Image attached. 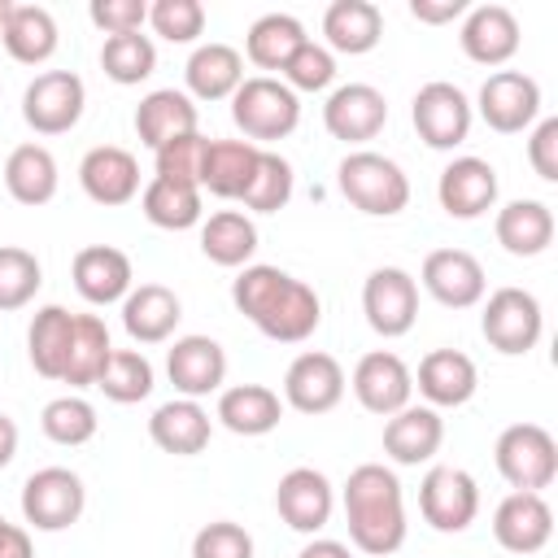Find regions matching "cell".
<instances>
[{
    "label": "cell",
    "mask_w": 558,
    "mask_h": 558,
    "mask_svg": "<svg viewBox=\"0 0 558 558\" xmlns=\"http://www.w3.org/2000/svg\"><path fill=\"white\" fill-rule=\"evenodd\" d=\"M231 301L235 310L266 336L279 344H301L318 331L323 323V301L310 283L292 279L279 266H244L231 279Z\"/></svg>",
    "instance_id": "1"
},
{
    "label": "cell",
    "mask_w": 558,
    "mask_h": 558,
    "mask_svg": "<svg viewBox=\"0 0 558 558\" xmlns=\"http://www.w3.org/2000/svg\"><path fill=\"white\" fill-rule=\"evenodd\" d=\"M344 523H349V541L353 549L371 554V558H388L405 545V497H401V480L392 466L384 462H362L349 471L344 488Z\"/></svg>",
    "instance_id": "2"
},
{
    "label": "cell",
    "mask_w": 558,
    "mask_h": 558,
    "mask_svg": "<svg viewBox=\"0 0 558 558\" xmlns=\"http://www.w3.org/2000/svg\"><path fill=\"white\" fill-rule=\"evenodd\" d=\"M336 183L344 192V201L371 218H392L410 205V179L405 170L384 157V153H371V148H357L349 153L340 166H336Z\"/></svg>",
    "instance_id": "3"
},
{
    "label": "cell",
    "mask_w": 558,
    "mask_h": 558,
    "mask_svg": "<svg viewBox=\"0 0 558 558\" xmlns=\"http://www.w3.org/2000/svg\"><path fill=\"white\" fill-rule=\"evenodd\" d=\"M231 122L244 131L248 144H270V140H283L296 131L301 122V100L292 87H283V78H270V74H253L235 87L231 96Z\"/></svg>",
    "instance_id": "4"
},
{
    "label": "cell",
    "mask_w": 558,
    "mask_h": 558,
    "mask_svg": "<svg viewBox=\"0 0 558 558\" xmlns=\"http://www.w3.org/2000/svg\"><path fill=\"white\" fill-rule=\"evenodd\" d=\"M493 462L514 493H541L558 480V440L541 423H510L493 445Z\"/></svg>",
    "instance_id": "5"
},
{
    "label": "cell",
    "mask_w": 558,
    "mask_h": 558,
    "mask_svg": "<svg viewBox=\"0 0 558 558\" xmlns=\"http://www.w3.org/2000/svg\"><path fill=\"white\" fill-rule=\"evenodd\" d=\"M87 109V87L74 70H44L22 92V118L35 135H65Z\"/></svg>",
    "instance_id": "6"
},
{
    "label": "cell",
    "mask_w": 558,
    "mask_h": 558,
    "mask_svg": "<svg viewBox=\"0 0 558 558\" xmlns=\"http://www.w3.org/2000/svg\"><path fill=\"white\" fill-rule=\"evenodd\" d=\"M410 122L418 131V140L436 153H449L458 144H466L471 135V122H475V109L466 100L462 87L436 78V83H423L414 92V105H410Z\"/></svg>",
    "instance_id": "7"
},
{
    "label": "cell",
    "mask_w": 558,
    "mask_h": 558,
    "mask_svg": "<svg viewBox=\"0 0 558 558\" xmlns=\"http://www.w3.org/2000/svg\"><path fill=\"white\" fill-rule=\"evenodd\" d=\"M480 331H484V340H488L497 353H506V357L532 353L536 340H541V331H545L541 301H536L527 288H497V292L484 301Z\"/></svg>",
    "instance_id": "8"
},
{
    "label": "cell",
    "mask_w": 558,
    "mask_h": 558,
    "mask_svg": "<svg viewBox=\"0 0 558 558\" xmlns=\"http://www.w3.org/2000/svg\"><path fill=\"white\" fill-rule=\"evenodd\" d=\"M87 488L70 466H44L22 484V519L35 532H65L83 519Z\"/></svg>",
    "instance_id": "9"
},
{
    "label": "cell",
    "mask_w": 558,
    "mask_h": 558,
    "mask_svg": "<svg viewBox=\"0 0 558 558\" xmlns=\"http://www.w3.org/2000/svg\"><path fill=\"white\" fill-rule=\"evenodd\" d=\"M475 109L497 135L532 131L541 118V83L523 70H493L475 96Z\"/></svg>",
    "instance_id": "10"
},
{
    "label": "cell",
    "mask_w": 558,
    "mask_h": 558,
    "mask_svg": "<svg viewBox=\"0 0 558 558\" xmlns=\"http://www.w3.org/2000/svg\"><path fill=\"white\" fill-rule=\"evenodd\" d=\"M362 314L375 336L397 340L418 318V279L401 266H379L362 283Z\"/></svg>",
    "instance_id": "11"
},
{
    "label": "cell",
    "mask_w": 558,
    "mask_h": 558,
    "mask_svg": "<svg viewBox=\"0 0 558 558\" xmlns=\"http://www.w3.org/2000/svg\"><path fill=\"white\" fill-rule=\"evenodd\" d=\"M418 510L436 532H466L480 514V488L462 466H432L418 484Z\"/></svg>",
    "instance_id": "12"
},
{
    "label": "cell",
    "mask_w": 558,
    "mask_h": 558,
    "mask_svg": "<svg viewBox=\"0 0 558 558\" xmlns=\"http://www.w3.org/2000/svg\"><path fill=\"white\" fill-rule=\"evenodd\" d=\"M340 397H344V366L323 349L296 353L292 366L283 371V405H292L296 414H327L340 405Z\"/></svg>",
    "instance_id": "13"
},
{
    "label": "cell",
    "mask_w": 558,
    "mask_h": 558,
    "mask_svg": "<svg viewBox=\"0 0 558 558\" xmlns=\"http://www.w3.org/2000/svg\"><path fill=\"white\" fill-rule=\"evenodd\" d=\"M349 384H353L357 405L371 410V414H379V418L405 410L410 397H414V375H410V366H405L392 349L362 353L357 366H353V379H349Z\"/></svg>",
    "instance_id": "14"
},
{
    "label": "cell",
    "mask_w": 558,
    "mask_h": 558,
    "mask_svg": "<svg viewBox=\"0 0 558 558\" xmlns=\"http://www.w3.org/2000/svg\"><path fill=\"white\" fill-rule=\"evenodd\" d=\"M275 510L279 519L301 532V536H314L331 523V510H336V488L323 471L314 466H292L288 475H279V488H275Z\"/></svg>",
    "instance_id": "15"
},
{
    "label": "cell",
    "mask_w": 558,
    "mask_h": 558,
    "mask_svg": "<svg viewBox=\"0 0 558 558\" xmlns=\"http://www.w3.org/2000/svg\"><path fill=\"white\" fill-rule=\"evenodd\" d=\"M418 283L445 305V310H471L484 301V266L475 253L466 248H432L423 257V270H418Z\"/></svg>",
    "instance_id": "16"
},
{
    "label": "cell",
    "mask_w": 558,
    "mask_h": 558,
    "mask_svg": "<svg viewBox=\"0 0 558 558\" xmlns=\"http://www.w3.org/2000/svg\"><path fill=\"white\" fill-rule=\"evenodd\" d=\"M388 122V100L379 87L371 83H344L327 96L323 105V126L331 140H344V144H366L384 131Z\"/></svg>",
    "instance_id": "17"
},
{
    "label": "cell",
    "mask_w": 558,
    "mask_h": 558,
    "mask_svg": "<svg viewBox=\"0 0 558 558\" xmlns=\"http://www.w3.org/2000/svg\"><path fill=\"white\" fill-rule=\"evenodd\" d=\"M166 375L174 384L179 397H209V392H222L227 384V353L214 336H179L166 353Z\"/></svg>",
    "instance_id": "18"
},
{
    "label": "cell",
    "mask_w": 558,
    "mask_h": 558,
    "mask_svg": "<svg viewBox=\"0 0 558 558\" xmlns=\"http://www.w3.org/2000/svg\"><path fill=\"white\" fill-rule=\"evenodd\" d=\"M436 201L449 218H480L497 205V170L484 157H453L436 179Z\"/></svg>",
    "instance_id": "19"
},
{
    "label": "cell",
    "mask_w": 558,
    "mask_h": 558,
    "mask_svg": "<svg viewBox=\"0 0 558 558\" xmlns=\"http://www.w3.org/2000/svg\"><path fill=\"white\" fill-rule=\"evenodd\" d=\"M493 536L510 554H541L554 536V510L545 493H510L493 510Z\"/></svg>",
    "instance_id": "20"
},
{
    "label": "cell",
    "mask_w": 558,
    "mask_h": 558,
    "mask_svg": "<svg viewBox=\"0 0 558 558\" xmlns=\"http://www.w3.org/2000/svg\"><path fill=\"white\" fill-rule=\"evenodd\" d=\"M458 44L475 65H506L523 44L519 17L506 4H475L462 13Z\"/></svg>",
    "instance_id": "21"
},
{
    "label": "cell",
    "mask_w": 558,
    "mask_h": 558,
    "mask_svg": "<svg viewBox=\"0 0 558 558\" xmlns=\"http://www.w3.org/2000/svg\"><path fill=\"white\" fill-rule=\"evenodd\" d=\"M78 183L96 205H131L140 196V161L118 144H96L78 161Z\"/></svg>",
    "instance_id": "22"
},
{
    "label": "cell",
    "mask_w": 558,
    "mask_h": 558,
    "mask_svg": "<svg viewBox=\"0 0 558 558\" xmlns=\"http://www.w3.org/2000/svg\"><path fill=\"white\" fill-rule=\"evenodd\" d=\"M70 275H74L78 296L92 301V305H113V301H122L135 288L131 257L122 248H113V244H87V248H78Z\"/></svg>",
    "instance_id": "23"
},
{
    "label": "cell",
    "mask_w": 558,
    "mask_h": 558,
    "mask_svg": "<svg viewBox=\"0 0 558 558\" xmlns=\"http://www.w3.org/2000/svg\"><path fill=\"white\" fill-rule=\"evenodd\" d=\"M414 384H418V392H423V401L432 410H458V405H466L475 397L480 371L462 349H432L418 362Z\"/></svg>",
    "instance_id": "24"
},
{
    "label": "cell",
    "mask_w": 558,
    "mask_h": 558,
    "mask_svg": "<svg viewBox=\"0 0 558 558\" xmlns=\"http://www.w3.org/2000/svg\"><path fill=\"white\" fill-rule=\"evenodd\" d=\"M148 436L161 453H174V458H196L205 453L209 436H214V423H209V410L192 397H174V401H161L148 418Z\"/></svg>",
    "instance_id": "25"
},
{
    "label": "cell",
    "mask_w": 558,
    "mask_h": 558,
    "mask_svg": "<svg viewBox=\"0 0 558 558\" xmlns=\"http://www.w3.org/2000/svg\"><path fill=\"white\" fill-rule=\"evenodd\" d=\"M440 440H445V418L432 405H405V410L388 414V423H384V453L397 466L432 462Z\"/></svg>",
    "instance_id": "26"
},
{
    "label": "cell",
    "mask_w": 558,
    "mask_h": 558,
    "mask_svg": "<svg viewBox=\"0 0 558 558\" xmlns=\"http://www.w3.org/2000/svg\"><path fill=\"white\" fill-rule=\"evenodd\" d=\"M183 318V301L166 283H140L122 296V327L135 344H161L174 336Z\"/></svg>",
    "instance_id": "27"
},
{
    "label": "cell",
    "mask_w": 558,
    "mask_h": 558,
    "mask_svg": "<svg viewBox=\"0 0 558 558\" xmlns=\"http://www.w3.org/2000/svg\"><path fill=\"white\" fill-rule=\"evenodd\" d=\"M493 235L510 257H541L554 244V209L545 201H510L493 218Z\"/></svg>",
    "instance_id": "28"
},
{
    "label": "cell",
    "mask_w": 558,
    "mask_h": 558,
    "mask_svg": "<svg viewBox=\"0 0 558 558\" xmlns=\"http://www.w3.org/2000/svg\"><path fill=\"white\" fill-rule=\"evenodd\" d=\"M323 48L336 57V52H344V57H362V52H371L379 39H384V13H379V4H371V0H336V4H327V13H323Z\"/></svg>",
    "instance_id": "29"
},
{
    "label": "cell",
    "mask_w": 558,
    "mask_h": 558,
    "mask_svg": "<svg viewBox=\"0 0 558 558\" xmlns=\"http://www.w3.org/2000/svg\"><path fill=\"white\" fill-rule=\"evenodd\" d=\"M196 100L187 92H174V87H157L148 92L140 105H135V135L140 144H148L153 153L179 135H192L196 131Z\"/></svg>",
    "instance_id": "30"
},
{
    "label": "cell",
    "mask_w": 558,
    "mask_h": 558,
    "mask_svg": "<svg viewBox=\"0 0 558 558\" xmlns=\"http://www.w3.org/2000/svg\"><path fill=\"white\" fill-rule=\"evenodd\" d=\"M257 157L262 148L248 144V140H209L205 144V157H201V179L196 187L201 192H214L222 201H240L253 170H257Z\"/></svg>",
    "instance_id": "31"
},
{
    "label": "cell",
    "mask_w": 558,
    "mask_h": 558,
    "mask_svg": "<svg viewBox=\"0 0 558 558\" xmlns=\"http://www.w3.org/2000/svg\"><path fill=\"white\" fill-rule=\"evenodd\" d=\"M214 418H218L227 432H235V436H266V432L279 427L283 401H279V392L266 388V384H231V388L218 392Z\"/></svg>",
    "instance_id": "32"
},
{
    "label": "cell",
    "mask_w": 558,
    "mask_h": 558,
    "mask_svg": "<svg viewBox=\"0 0 558 558\" xmlns=\"http://www.w3.org/2000/svg\"><path fill=\"white\" fill-rule=\"evenodd\" d=\"M183 78L192 100H231L235 87L244 83V57L231 44H201L192 48Z\"/></svg>",
    "instance_id": "33"
},
{
    "label": "cell",
    "mask_w": 558,
    "mask_h": 558,
    "mask_svg": "<svg viewBox=\"0 0 558 558\" xmlns=\"http://www.w3.org/2000/svg\"><path fill=\"white\" fill-rule=\"evenodd\" d=\"M0 44L17 65H44L61 44L57 17L44 4H13L9 22L0 31Z\"/></svg>",
    "instance_id": "34"
},
{
    "label": "cell",
    "mask_w": 558,
    "mask_h": 558,
    "mask_svg": "<svg viewBox=\"0 0 558 558\" xmlns=\"http://www.w3.org/2000/svg\"><path fill=\"white\" fill-rule=\"evenodd\" d=\"M57 157L44 148V144H17L9 157H4V187L17 205H48L57 196Z\"/></svg>",
    "instance_id": "35"
},
{
    "label": "cell",
    "mask_w": 558,
    "mask_h": 558,
    "mask_svg": "<svg viewBox=\"0 0 558 558\" xmlns=\"http://www.w3.org/2000/svg\"><path fill=\"white\" fill-rule=\"evenodd\" d=\"M201 253L214 266H227V270L253 266V253H257V227H253V218L240 214V209L209 214L201 222Z\"/></svg>",
    "instance_id": "36"
},
{
    "label": "cell",
    "mask_w": 558,
    "mask_h": 558,
    "mask_svg": "<svg viewBox=\"0 0 558 558\" xmlns=\"http://www.w3.org/2000/svg\"><path fill=\"white\" fill-rule=\"evenodd\" d=\"M70 336H74V314L65 305H44L35 310L31 327H26V353L31 366L44 379H61L65 375V357H70Z\"/></svg>",
    "instance_id": "37"
},
{
    "label": "cell",
    "mask_w": 558,
    "mask_h": 558,
    "mask_svg": "<svg viewBox=\"0 0 558 558\" xmlns=\"http://www.w3.org/2000/svg\"><path fill=\"white\" fill-rule=\"evenodd\" d=\"M140 209L153 227L161 231H187L201 222V187L196 183H174V179H148L140 187Z\"/></svg>",
    "instance_id": "38"
},
{
    "label": "cell",
    "mask_w": 558,
    "mask_h": 558,
    "mask_svg": "<svg viewBox=\"0 0 558 558\" xmlns=\"http://www.w3.org/2000/svg\"><path fill=\"white\" fill-rule=\"evenodd\" d=\"M305 39H310V35H305L301 17H292V13H262V17L248 26V35H244V57H248L257 70H283L288 57H292Z\"/></svg>",
    "instance_id": "39"
},
{
    "label": "cell",
    "mask_w": 558,
    "mask_h": 558,
    "mask_svg": "<svg viewBox=\"0 0 558 558\" xmlns=\"http://www.w3.org/2000/svg\"><path fill=\"white\" fill-rule=\"evenodd\" d=\"M113 353L109 327L100 314H74V336H70V357H65V375L61 384L70 388H96V375L105 371Z\"/></svg>",
    "instance_id": "40"
},
{
    "label": "cell",
    "mask_w": 558,
    "mask_h": 558,
    "mask_svg": "<svg viewBox=\"0 0 558 558\" xmlns=\"http://www.w3.org/2000/svg\"><path fill=\"white\" fill-rule=\"evenodd\" d=\"M100 70L105 78H113L118 87H135L157 70V44L140 31L131 35H109L100 48Z\"/></svg>",
    "instance_id": "41"
},
{
    "label": "cell",
    "mask_w": 558,
    "mask_h": 558,
    "mask_svg": "<svg viewBox=\"0 0 558 558\" xmlns=\"http://www.w3.org/2000/svg\"><path fill=\"white\" fill-rule=\"evenodd\" d=\"M96 388L113 401V405H135L153 392V362L140 349H113L105 371L96 375Z\"/></svg>",
    "instance_id": "42"
},
{
    "label": "cell",
    "mask_w": 558,
    "mask_h": 558,
    "mask_svg": "<svg viewBox=\"0 0 558 558\" xmlns=\"http://www.w3.org/2000/svg\"><path fill=\"white\" fill-rule=\"evenodd\" d=\"M292 187H296L292 161H288V157H279V153H270V148H262L257 170H253V179H248V187H244L240 205H244V209H253V214H279V209L292 201Z\"/></svg>",
    "instance_id": "43"
},
{
    "label": "cell",
    "mask_w": 558,
    "mask_h": 558,
    "mask_svg": "<svg viewBox=\"0 0 558 558\" xmlns=\"http://www.w3.org/2000/svg\"><path fill=\"white\" fill-rule=\"evenodd\" d=\"M39 427H44V436H48L52 445H65V449H74V445H87V440L96 436L100 418H96V405H92L87 397H78V392H65V397H52V401L44 405V414H39Z\"/></svg>",
    "instance_id": "44"
},
{
    "label": "cell",
    "mask_w": 558,
    "mask_h": 558,
    "mask_svg": "<svg viewBox=\"0 0 558 558\" xmlns=\"http://www.w3.org/2000/svg\"><path fill=\"white\" fill-rule=\"evenodd\" d=\"M44 283V266L31 248H17V244H0V314L9 310H22L35 301Z\"/></svg>",
    "instance_id": "45"
},
{
    "label": "cell",
    "mask_w": 558,
    "mask_h": 558,
    "mask_svg": "<svg viewBox=\"0 0 558 558\" xmlns=\"http://www.w3.org/2000/svg\"><path fill=\"white\" fill-rule=\"evenodd\" d=\"M148 26L166 44H196L205 31V4L201 0H157V4H148Z\"/></svg>",
    "instance_id": "46"
},
{
    "label": "cell",
    "mask_w": 558,
    "mask_h": 558,
    "mask_svg": "<svg viewBox=\"0 0 558 558\" xmlns=\"http://www.w3.org/2000/svg\"><path fill=\"white\" fill-rule=\"evenodd\" d=\"M279 74H283V87H292V92H327L331 78H336V57H331L323 44L305 39V44L288 57V65H283Z\"/></svg>",
    "instance_id": "47"
},
{
    "label": "cell",
    "mask_w": 558,
    "mask_h": 558,
    "mask_svg": "<svg viewBox=\"0 0 558 558\" xmlns=\"http://www.w3.org/2000/svg\"><path fill=\"white\" fill-rule=\"evenodd\" d=\"M205 135L192 131V135H179L170 144H161L153 153V166H157V179H174V183H196L201 179V157H205Z\"/></svg>",
    "instance_id": "48"
},
{
    "label": "cell",
    "mask_w": 558,
    "mask_h": 558,
    "mask_svg": "<svg viewBox=\"0 0 558 558\" xmlns=\"http://www.w3.org/2000/svg\"><path fill=\"white\" fill-rule=\"evenodd\" d=\"M192 558H253V536L231 519H214L192 536Z\"/></svg>",
    "instance_id": "49"
},
{
    "label": "cell",
    "mask_w": 558,
    "mask_h": 558,
    "mask_svg": "<svg viewBox=\"0 0 558 558\" xmlns=\"http://www.w3.org/2000/svg\"><path fill=\"white\" fill-rule=\"evenodd\" d=\"M87 17L105 31V39L109 35H131L148 22V4L144 0H92Z\"/></svg>",
    "instance_id": "50"
},
{
    "label": "cell",
    "mask_w": 558,
    "mask_h": 558,
    "mask_svg": "<svg viewBox=\"0 0 558 558\" xmlns=\"http://www.w3.org/2000/svg\"><path fill=\"white\" fill-rule=\"evenodd\" d=\"M527 166L536 170V179L558 183V118H541L527 135Z\"/></svg>",
    "instance_id": "51"
},
{
    "label": "cell",
    "mask_w": 558,
    "mask_h": 558,
    "mask_svg": "<svg viewBox=\"0 0 558 558\" xmlns=\"http://www.w3.org/2000/svg\"><path fill=\"white\" fill-rule=\"evenodd\" d=\"M471 4L466 0H410V13L427 26H445V22H458Z\"/></svg>",
    "instance_id": "52"
},
{
    "label": "cell",
    "mask_w": 558,
    "mask_h": 558,
    "mask_svg": "<svg viewBox=\"0 0 558 558\" xmlns=\"http://www.w3.org/2000/svg\"><path fill=\"white\" fill-rule=\"evenodd\" d=\"M0 558H35V545H31V536H26V527H17V523H0Z\"/></svg>",
    "instance_id": "53"
},
{
    "label": "cell",
    "mask_w": 558,
    "mask_h": 558,
    "mask_svg": "<svg viewBox=\"0 0 558 558\" xmlns=\"http://www.w3.org/2000/svg\"><path fill=\"white\" fill-rule=\"evenodd\" d=\"M296 558H353V549L344 541H331V536H314Z\"/></svg>",
    "instance_id": "54"
},
{
    "label": "cell",
    "mask_w": 558,
    "mask_h": 558,
    "mask_svg": "<svg viewBox=\"0 0 558 558\" xmlns=\"http://www.w3.org/2000/svg\"><path fill=\"white\" fill-rule=\"evenodd\" d=\"M13 453H17V423L0 410V471L13 462Z\"/></svg>",
    "instance_id": "55"
},
{
    "label": "cell",
    "mask_w": 558,
    "mask_h": 558,
    "mask_svg": "<svg viewBox=\"0 0 558 558\" xmlns=\"http://www.w3.org/2000/svg\"><path fill=\"white\" fill-rule=\"evenodd\" d=\"M9 13H13V0H0V31H4V22H9Z\"/></svg>",
    "instance_id": "56"
},
{
    "label": "cell",
    "mask_w": 558,
    "mask_h": 558,
    "mask_svg": "<svg viewBox=\"0 0 558 558\" xmlns=\"http://www.w3.org/2000/svg\"><path fill=\"white\" fill-rule=\"evenodd\" d=\"M0 523H4V514H0Z\"/></svg>",
    "instance_id": "57"
}]
</instances>
